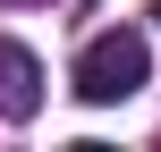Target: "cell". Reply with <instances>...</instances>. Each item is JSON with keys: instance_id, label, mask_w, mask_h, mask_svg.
I'll return each instance as SVG.
<instances>
[{"instance_id": "cell-3", "label": "cell", "mask_w": 161, "mask_h": 152, "mask_svg": "<svg viewBox=\"0 0 161 152\" xmlns=\"http://www.w3.org/2000/svg\"><path fill=\"white\" fill-rule=\"evenodd\" d=\"M0 8H25V0H0Z\"/></svg>"}, {"instance_id": "cell-2", "label": "cell", "mask_w": 161, "mask_h": 152, "mask_svg": "<svg viewBox=\"0 0 161 152\" xmlns=\"http://www.w3.org/2000/svg\"><path fill=\"white\" fill-rule=\"evenodd\" d=\"M42 110V59L25 51V42H0V118H34Z\"/></svg>"}, {"instance_id": "cell-4", "label": "cell", "mask_w": 161, "mask_h": 152, "mask_svg": "<svg viewBox=\"0 0 161 152\" xmlns=\"http://www.w3.org/2000/svg\"><path fill=\"white\" fill-rule=\"evenodd\" d=\"M153 17H161V8H153Z\"/></svg>"}, {"instance_id": "cell-1", "label": "cell", "mask_w": 161, "mask_h": 152, "mask_svg": "<svg viewBox=\"0 0 161 152\" xmlns=\"http://www.w3.org/2000/svg\"><path fill=\"white\" fill-rule=\"evenodd\" d=\"M153 76V51H144V34L136 25H102L85 51H76V102H93V110H110V102H127L136 85Z\"/></svg>"}]
</instances>
